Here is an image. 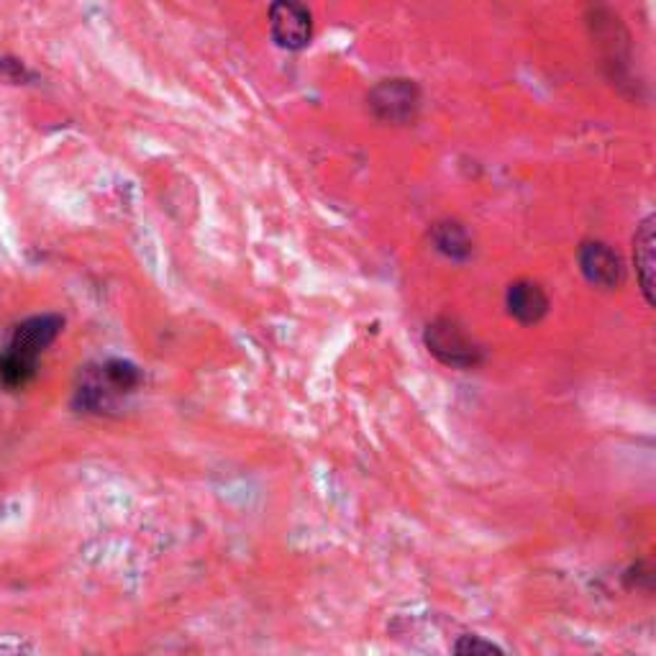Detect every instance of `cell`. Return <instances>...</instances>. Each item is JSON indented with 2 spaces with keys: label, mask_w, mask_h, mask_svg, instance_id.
Wrapping results in <instances>:
<instances>
[{
  "label": "cell",
  "mask_w": 656,
  "mask_h": 656,
  "mask_svg": "<svg viewBox=\"0 0 656 656\" xmlns=\"http://www.w3.org/2000/svg\"><path fill=\"white\" fill-rule=\"evenodd\" d=\"M634 267L646 303L654 306V216H646L634 233Z\"/></svg>",
  "instance_id": "cell-9"
},
{
  "label": "cell",
  "mask_w": 656,
  "mask_h": 656,
  "mask_svg": "<svg viewBox=\"0 0 656 656\" xmlns=\"http://www.w3.org/2000/svg\"><path fill=\"white\" fill-rule=\"evenodd\" d=\"M424 347L436 362H441L449 370H478L485 364L488 351L474 336L467 331L462 321L451 316H439L426 326Z\"/></svg>",
  "instance_id": "cell-1"
},
{
  "label": "cell",
  "mask_w": 656,
  "mask_h": 656,
  "mask_svg": "<svg viewBox=\"0 0 656 656\" xmlns=\"http://www.w3.org/2000/svg\"><path fill=\"white\" fill-rule=\"evenodd\" d=\"M428 239H431L436 252L447 256L451 262L462 264L470 262L474 256L472 233L459 221H436L431 229H428Z\"/></svg>",
  "instance_id": "cell-8"
},
{
  "label": "cell",
  "mask_w": 656,
  "mask_h": 656,
  "mask_svg": "<svg viewBox=\"0 0 656 656\" xmlns=\"http://www.w3.org/2000/svg\"><path fill=\"white\" fill-rule=\"evenodd\" d=\"M420 106H424V92L408 77L380 80L367 92V111L374 121L387 127H413L420 116Z\"/></svg>",
  "instance_id": "cell-3"
},
{
  "label": "cell",
  "mask_w": 656,
  "mask_h": 656,
  "mask_svg": "<svg viewBox=\"0 0 656 656\" xmlns=\"http://www.w3.org/2000/svg\"><path fill=\"white\" fill-rule=\"evenodd\" d=\"M577 262H580L582 277L588 280L592 287H598V291L613 293L621 291L623 283H626V264H623V256L615 252L611 244H605V241H582Z\"/></svg>",
  "instance_id": "cell-4"
},
{
  "label": "cell",
  "mask_w": 656,
  "mask_h": 656,
  "mask_svg": "<svg viewBox=\"0 0 656 656\" xmlns=\"http://www.w3.org/2000/svg\"><path fill=\"white\" fill-rule=\"evenodd\" d=\"M455 656H505V652L478 634H464L457 638Z\"/></svg>",
  "instance_id": "cell-10"
},
{
  "label": "cell",
  "mask_w": 656,
  "mask_h": 656,
  "mask_svg": "<svg viewBox=\"0 0 656 656\" xmlns=\"http://www.w3.org/2000/svg\"><path fill=\"white\" fill-rule=\"evenodd\" d=\"M142 382L144 374L136 364L123 362V359H108V362L85 374L83 387L77 390V401L83 408L103 413L113 408L119 397L136 393Z\"/></svg>",
  "instance_id": "cell-2"
},
{
  "label": "cell",
  "mask_w": 656,
  "mask_h": 656,
  "mask_svg": "<svg viewBox=\"0 0 656 656\" xmlns=\"http://www.w3.org/2000/svg\"><path fill=\"white\" fill-rule=\"evenodd\" d=\"M270 34L280 50L303 52L314 42V13L293 0L275 3L270 8Z\"/></svg>",
  "instance_id": "cell-5"
},
{
  "label": "cell",
  "mask_w": 656,
  "mask_h": 656,
  "mask_svg": "<svg viewBox=\"0 0 656 656\" xmlns=\"http://www.w3.org/2000/svg\"><path fill=\"white\" fill-rule=\"evenodd\" d=\"M0 80L21 83L23 80V67L13 59H0Z\"/></svg>",
  "instance_id": "cell-11"
},
{
  "label": "cell",
  "mask_w": 656,
  "mask_h": 656,
  "mask_svg": "<svg viewBox=\"0 0 656 656\" xmlns=\"http://www.w3.org/2000/svg\"><path fill=\"white\" fill-rule=\"evenodd\" d=\"M507 316L521 326H536L549 316L551 300L546 291L534 280H515L505 291Z\"/></svg>",
  "instance_id": "cell-7"
},
{
  "label": "cell",
  "mask_w": 656,
  "mask_h": 656,
  "mask_svg": "<svg viewBox=\"0 0 656 656\" xmlns=\"http://www.w3.org/2000/svg\"><path fill=\"white\" fill-rule=\"evenodd\" d=\"M62 326H65V321H62L59 316H34L29 318V321H23L19 328L13 331V339L11 343H8V354L19 357L21 362H26L31 367H36L39 357H42V351L46 347H52L54 339H57Z\"/></svg>",
  "instance_id": "cell-6"
}]
</instances>
